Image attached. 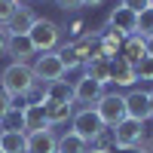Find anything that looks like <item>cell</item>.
<instances>
[{
  "mask_svg": "<svg viewBox=\"0 0 153 153\" xmlns=\"http://www.w3.org/2000/svg\"><path fill=\"white\" fill-rule=\"evenodd\" d=\"M0 89L12 98H28L37 92V76L31 71V65H16V61H9V65L3 68V74H0Z\"/></svg>",
  "mask_w": 153,
  "mask_h": 153,
  "instance_id": "1",
  "label": "cell"
},
{
  "mask_svg": "<svg viewBox=\"0 0 153 153\" xmlns=\"http://www.w3.org/2000/svg\"><path fill=\"white\" fill-rule=\"evenodd\" d=\"M61 37H65V28L55 25L52 19H43V16H37V22L28 31V40L34 43L37 52H55L61 46Z\"/></svg>",
  "mask_w": 153,
  "mask_h": 153,
  "instance_id": "2",
  "label": "cell"
},
{
  "mask_svg": "<svg viewBox=\"0 0 153 153\" xmlns=\"http://www.w3.org/2000/svg\"><path fill=\"white\" fill-rule=\"evenodd\" d=\"M31 71L37 76V83H55V80H65V65H61V55L58 49L55 52H37L31 61Z\"/></svg>",
  "mask_w": 153,
  "mask_h": 153,
  "instance_id": "3",
  "label": "cell"
},
{
  "mask_svg": "<svg viewBox=\"0 0 153 153\" xmlns=\"http://www.w3.org/2000/svg\"><path fill=\"white\" fill-rule=\"evenodd\" d=\"M95 113L101 117V123H104L107 129H113L117 123L126 120V95H120V92H104V95L95 101Z\"/></svg>",
  "mask_w": 153,
  "mask_h": 153,
  "instance_id": "4",
  "label": "cell"
},
{
  "mask_svg": "<svg viewBox=\"0 0 153 153\" xmlns=\"http://www.w3.org/2000/svg\"><path fill=\"white\" fill-rule=\"evenodd\" d=\"M71 129L80 135L83 141H92V138H98L107 126L101 123V117L95 113V107H80V110H74V117H71Z\"/></svg>",
  "mask_w": 153,
  "mask_h": 153,
  "instance_id": "5",
  "label": "cell"
},
{
  "mask_svg": "<svg viewBox=\"0 0 153 153\" xmlns=\"http://www.w3.org/2000/svg\"><path fill=\"white\" fill-rule=\"evenodd\" d=\"M147 123H138V120H129L126 117L123 123L113 126V144L117 147H135V144H144L147 141V129H144Z\"/></svg>",
  "mask_w": 153,
  "mask_h": 153,
  "instance_id": "6",
  "label": "cell"
},
{
  "mask_svg": "<svg viewBox=\"0 0 153 153\" xmlns=\"http://www.w3.org/2000/svg\"><path fill=\"white\" fill-rule=\"evenodd\" d=\"M107 28L117 31L123 40H126V37H132V34L138 31V12L126 9V6H113L110 16H107Z\"/></svg>",
  "mask_w": 153,
  "mask_h": 153,
  "instance_id": "7",
  "label": "cell"
},
{
  "mask_svg": "<svg viewBox=\"0 0 153 153\" xmlns=\"http://www.w3.org/2000/svg\"><path fill=\"white\" fill-rule=\"evenodd\" d=\"M107 92V86H101V83H95L92 76H80V80L74 83V101L76 104H83V107H95V101Z\"/></svg>",
  "mask_w": 153,
  "mask_h": 153,
  "instance_id": "8",
  "label": "cell"
},
{
  "mask_svg": "<svg viewBox=\"0 0 153 153\" xmlns=\"http://www.w3.org/2000/svg\"><path fill=\"white\" fill-rule=\"evenodd\" d=\"M22 129H25V135L40 132V129H52V126H49V120H46V107H43V101L22 104Z\"/></svg>",
  "mask_w": 153,
  "mask_h": 153,
  "instance_id": "9",
  "label": "cell"
},
{
  "mask_svg": "<svg viewBox=\"0 0 153 153\" xmlns=\"http://www.w3.org/2000/svg\"><path fill=\"white\" fill-rule=\"evenodd\" d=\"M6 55L16 61V65H28V61H34L37 49L28 40V34H19V37H9V40H6Z\"/></svg>",
  "mask_w": 153,
  "mask_h": 153,
  "instance_id": "10",
  "label": "cell"
},
{
  "mask_svg": "<svg viewBox=\"0 0 153 153\" xmlns=\"http://www.w3.org/2000/svg\"><path fill=\"white\" fill-rule=\"evenodd\" d=\"M126 117L138 120V123H147L150 120V101H147L144 89H132V92L126 95Z\"/></svg>",
  "mask_w": 153,
  "mask_h": 153,
  "instance_id": "11",
  "label": "cell"
},
{
  "mask_svg": "<svg viewBox=\"0 0 153 153\" xmlns=\"http://www.w3.org/2000/svg\"><path fill=\"white\" fill-rule=\"evenodd\" d=\"M34 22H37V12H34L31 6L19 3V6H16V12H12V19L3 25V28H6V34H9V37H19V34H28Z\"/></svg>",
  "mask_w": 153,
  "mask_h": 153,
  "instance_id": "12",
  "label": "cell"
},
{
  "mask_svg": "<svg viewBox=\"0 0 153 153\" xmlns=\"http://www.w3.org/2000/svg\"><path fill=\"white\" fill-rule=\"evenodd\" d=\"M110 83L120 86V89H135L138 74H135V68H132L126 58L117 55V58H110Z\"/></svg>",
  "mask_w": 153,
  "mask_h": 153,
  "instance_id": "13",
  "label": "cell"
},
{
  "mask_svg": "<svg viewBox=\"0 0 153 153\" xmlns=\"http://www.w3.org/2000/svg\"><path fill=\"white\" fill-rule=\"evenodd\" d=\"M43 107H46L49 126H65V123H71V117H74L76 101H46Z\"/></svg>",
  "mask_w": 153,
  "mask_h": 153,
  "instance_id": "14",
  "label": "cell"
},
{
  "mask_svg": "<svg viewBox=\"0 0 153 153\" xmlns=\"http://www.w3.org/2000/svg\"><path fill=\"white\" fill-rule=\"evenodd\" d=\"M40 101H74V83L68 80H55V83H43L40 89Z\"/></svg>",
  "mask_w": 153,
  "mask_h": 153,
  "instance_id": "15",
  "label": "cell"
},
{
  "mask_svg": "<svg viewBox=\"0 0 153 153\" xmlns=\"http://www.w3.org/2000/svg\"><path fill=\"white\" fill-rule=\"evenodd\" d=\"M55 144H58V135L52 129H40L28 135V153H55Z\"/></svg>",
  "mask_w": 153,
  "mask_h": 153,
  "instance_id": "16",
  "label": "cell"
},
{
  "mask_svg": "<svg viewBox=\"0 0 153 153\" xmlns=\"http://www.w3.org/2000/svg\"><path fill=\"white\" fill-rule=\"evenodd\" d=\"M147 55V43H144V37H138V34H132V37H126L123 40V49H120V58H126L129 65L135 68L138 61H141Z\"/></svg>",
  "mask_w": 153,
  "mask_h": 153,
  "instance_id": "17",
  "label": "cell"
},
{
  "mask_svg": "<svg viewBox=\"0 0 153 153\" xmlns=\"http://www.w3.org/2000/svg\"><path fill=\"white\" fill-rule=\"evenodd\" d=\"M83 74H86V76H92L95 83L107 86V83H110V58H104V55L89 58L86 65H83Z\"/></svg>",
  "mask_w": 153,
  "mask_h": 153,
  "instance_id": "18",
  "label": "cell"
},
{
  "mask_svg": "<svg viewBox=\"0 0 153 153\" xmlns=\"http://www.w3.org/2000/svg\"><path fill=\"white\" fill-rule=\"evenodd\" d=\"M0 150L3 153H28V135L16 129H0Z\"/></svg>",
  "mask_w": 153,
  "mask_h": 153,
  "instance_id": "19",
  "label": "cell"
},
{
  "mask_svg": "<svg viewBox=\"0 0 153 153\" xmlns=\"http://www.w3.org/2000/svg\"><path fill=\"white\" fill-rule=\"evenodd\" d=\"M98 49H101V55H104V58H117L120 49H123V37L104 25V28L98 31Z\"/></svg>",
  "mask_w": 153,
  "mask_h": 153,
  "instance_id": "20",
  "label": "cell"
},
{
  "mask_svg": "<svg viewBox=\"0 0 153 153\" xmlns=\"http://www.w3.org/2000/svg\"><path fill=\"white\" fill-rule=\"evenodd\" d=\"M89 150V141H83L74 129L61 132L58 135V144H55V153H86Z\"/></svg>",
  "mask_w": 153,
  "mask_h": 153,
  "instance_id": "21",
  "label": "cell"
},
{
  "mask_svg": "<svg viewBox=\"0 0 153 153\" xmlns=\"http://www.w3.org/2000/svg\"><path fill=\"white\" fill-rule=\"evenodd\" d=\"M58 55H61V65H65V71H80L83 68V61H80V55L74 52V46L68 43V46H61L58 49Z\"/></svg>",
  "mask_w": 153,
  "mask_h": 153,
  "instance_id": "22",
  "label": "cell"
},
{
  "mask_svg": "<svg viewBox=\"0 0 153 153\" xmlns=\"http://www.w3.org/2000/svg\"><path fill=\"white\" fill-rule=\"evenodd\" d=\"M135 34L138 37H150L153 34V6H147V9L138 12V31Z\"/></svg>",
  "mask_w": 153,
  "mask_h": 153,
  "instance_id": "23",
  "label": "cell"
},
{
  "mask_svg": "<svg viewBox=\"0 0 153 153\" xmlns=\"http://www.w3.org/2000/svg\"><path fill=\"white\" fill-rule=\"evenodd\" d=\"M89 147H92V150H101V153H110L113 147H117V144H113V132L104 129L98 138H92V141H89Z\"/></svg>",
  "mask_w": 153,
  "mask_h": 153,
  "instance_id": "24",
  "label": "cell"
},
{
  "mask_svg": "<svg viewBox=\"0 0 153 153\" xmlns=\"http://www.w3.org/2000/svg\"><path fill=\"white\" fill-rule=\"evenodd\" d=\"M0 129H16V132H25V129H22V107H19V104H12V110L6 113L3 120H0Z\"/></svg>",
  "mask_w": 153,
  "mask_h": 153,
  "instance_id": "25",
  "label": "cell"
},
{
  "mask_svg": "<svg viewBox=\"0 0 153 153\" xmlns=\"http://www.w3.org/2000/svg\"><path fill=\"white\" fill-rule=\"evenodd\" d=\"M135 74L141 83H153V55H144L141 61L135 65Z\"/></svg>",
  "mask_w": 153,
  "mask_h": 153,
  "instance_id": "26",
  "label": "cell"
},
{
  "mask_svg": "<svg viewBox=\"0 0 153 153\" xmlns=\"http://www.w3.org/2000/svg\"><path fill=\"white\" fill-rule=\"evenodd\" d=\"M16 0H0V25H6L9 19H12V12H16Z\"/></svg>",
  "mask_w": 153,
  "mask_h": 153,
  "instance_id": "27",
  "label": "cell"
},
{
  "mask_svg": "<svg viewBox=\"0 0 153 153\" xmlns=\"http://www.w3.org/2000/svg\"><path fill=\"white\" fill-rule=\"evenodd\" d=\"M110 153H153V144H135V147H113Z\"/></svg>",
  "mask_w": 153,
  "mask_h": 153,
  "instance_id": "28",
  "label": "cell"
},
{
  "mask_svg": "<svg viewBox=\"0 0 153 153\" xmlns=\"http://www.w3.org/2000/svg\"><path fill=\"white\" fill-rule=\"evenodd\" d=\"M52 3H55L61 12H76V9H83V0H52Z\"/></svg>",
  "mask_w": 153,
  "mask_h": 153,
  "instance_id": "29",
  "label": "cell"
},
{
  "mask_svg": "<svg viewBox=\"0 0 153 153\" xmlns=\"http://www.w3.org/2000/svg\"><path fill=\"white\" fill-rule=\"evenodd\" d=\"M12 104H16V101H12V98H9V95L3 92V89H0V120H3L6 113L12 110Z\"/></svg>",
  "mask_w": 153,
  "mask_h": 153,
  "instance_id": "30",
  "label": "cell"
},
{
  "mask_svg": "<svg viewBox=\"0 0 153 153\" xmlns=\"http://www.w3.org/2000/svg\"><path fill=\"white\" fill-rule=\"evenodd\" d=\"M120 6L132 9V12H141V9H147V0H120Z\"/></svg>",
  "mask_w": 153,
  "mask_h": 153,
  "instance_id": "31",
  "label": "cell"
},
{
  "mask_svg": "<svg viewBox=\"0 0 153 153\" xmlns=\"http://www.w3.org/2000/svg\"><path fill=\"white\" fill-rule=\"evenodd\" d=\"M6 40H9V34H6L3 25H0V55H6Z\"/></svg>",
  "mask_w": 153,
  "mask_h": 153,
  "instance_id": "32",
  "label": "cell"
},
{
  "mask_svg": "<svg viewBox=\"0 0 153 153\" xmlns=\"http://www.w3.org/2000/svg\"><path fill=\"white\" fill-rule=\"evenodd\" d=\"M101 3H104V0H83V9H86V6H92V9H95V6H101Z\"/></svg>",
  "mask_w": 153,
  "mask_h": 153,
  "instance_id": "33",
  "label": "cell"
},
{
  "mask_svg": "<svg viewBox=\"0 0 153 153\" xmlns=\"http://www.w3.org/2000/svg\"><path fill=\"white\" fill-rule=\"evenodd\" d=\"M144 43H147V55H153V34H150V37H144Z\"/></svg>",
  "mask_w": 153,
  "mask_h": 153,
  "instance_id": "34",
  "label": "cell"
},
{
  "mask_svg": "<svg viewBox=\"0 0 153 153\" xmlns=\"http://www.w3.org/2000/svg\"><path fill=\"white\" fill-rule=\"evenodd\" d=\"M147 101H150V120H153V89L147 92Z\"/></svg>",
  "mask_w": 153,
  "mask_h": 153,
  "instance_id": "35",
  "label": "cell"
},
{
  "mask_svg": "<svg viewBox=\"0 0 153 153\" xmlns=\"http://www.w3.org/2000/svg\"><path fill=\"white\" fill-rule=\"evenodd\" d=\"M86 153H101V150H92V147H89V150H86Z\"/></svg>",
  "mask_w": 153,
  "mask_h": 153,
  "instance_id": "36",
  "label": "cell"
},
{
  "mask_svg": "<svg viewBox=\"0 0 153 153\" xmlns=\"http://www.w3.org/2000/svg\"><path fill=\"white\" fill-rule=\"evenodd\" d=\"M16 3H28V0H16Z\"/></svg>",
  "mask_w": 153,
  "mask_h": 153,
  "instance_id": "37",
  "label": "cell"
},
{
  "mask_svg": "<svg viewBox=\"0 0 153 153\" xmlns=\"http://www.w3.org/2000/svg\"><path fill=\"white\" fill-rule=\"evenodd\" d=\"M147 6H153V0H147Z\"/></svg>",
  "mask_w": 153,
  "mask_h": 153,
  "instance_id": "38",
  "label": "cell"
},
{
  "mask_svg": "<svg viewBox=\"0 0 153 153\" xmlns=\"http://www.w3.org/2000/svg\"><path fill=\"white\" fill-rule=\"evenodd\" d=\"M0 153H3V150H0Z\"/></svg>",
  "mask_w": 153,
  "mask_h": 153,
  "instance_id": "39",
  "label": "cell"
}]
</instances>
